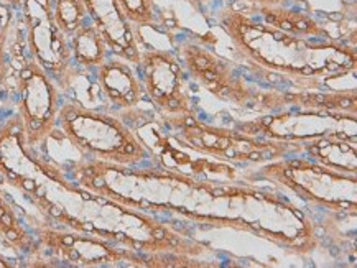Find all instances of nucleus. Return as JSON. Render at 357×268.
Wrapping results in <instances>:
<instances>
[{
    "mask_svg": "<svg viewBox=\"0 0 357 268\" xmlns=\"http://www.w3.org/2000/svg\"><path fill=\"white\" fill-rule=\"evenodd\" d=\"M247 10L257 12L264 18V24L273 29L285 31V33L301 36V38L329 40L331 33L324 25L319 24L314 17L301 10H293L287 6H264Z\"/></svg>",
    "mask_w": 357,
    "mask_h": 268,
    "instance_id": "11",
    "label": "nucleus"
},
{
    "mask_svg": "<svg viewBox=\"0 0 357 268\" xmlns=\"http://www.w3.org/2000/svg\"><path fill=\"white\" fill-rule=\"evenodd\" d=\"M84 3L88 7L89 18L106 36L109 49L132 65H139L140 45L135 38L134 29L117 8L116 0H84Z\"/></svg>",
    "mask_w": 357,
    "mask_h": 268,
    "instance_id": "10",
    "label": "nucleus"
},
{
    "mask_svg": "<svg viewBox=\"0 0 357 268\" xmlns=\"http://www.w3.org/2000/svg\"><path fill=\"white\" fill-rule=\"evenodd\" d=\"M219 26L226 31L241 54L252 66L311 81L356 70V49L336 40L301 38L259 24L244 10L229 3L218 15Z\"/></svg>",
    "mask_w": 357,
    "mask_h": 268,
    "instance_id": "1",
    "label": "nucleus"
},
{
    "mask_svg": "<svg viewBox=\"0 0 357 268\" xmlns=\"http://www.w3.org/2000/svg\"><path fill=\"white\" fill-rule=\"evenodd\" d=\"M71 58L76 68L96 70L109 58V45L102 30L91 20V24L79 26L75 33L68 36Z\"/></svg>",
    "mask_w": 357,
    "mask_h": 268,
    "instance_id": "12",
    "label": "nucleus"
},
{
    "mask_svg": "<svg viewBox=\"0 0 357 268\" xmlns=\"http://www.w3.org/2000/svg\"><path fill=\"white\" fill-rule=\"evenodd\" d=\"M306 150L313 158H317L324 166L333 168L342 173L356 175V145L349 140L341 139H314L306 142Z\"/></svg>",
    "mask_w": 357,
    "mask_h": 268,
    "instance_id": "13",
    "label": "nucleus"
},
{
    "mask_svg": "<svg viewBox=\"0 0 357 268\" xmlns=\"http://www.w3.org/2000/svg\"><path fill=\"white\" fill-rule=\"evenodd\" d=\"M96 81L107 102L122 112L137 109L145 99L144 84L135 68L116 54L96 68Z\"/></svg>",
    "mask_w": 357,
    "mask_h": 268,
    "instance_id": "9",
    "label": "nucleus"
},
{
    "mask_svg": "<svg viewBox=\"0 0 357 268\" xmlns=\"http://www.w3.org/2000/svg\"><path fill=\"white\" fill-rule=\"evenodd\" d=\"M140 81L145 95L163 120L198 117L186 86L185 66L176 53L168 49H140Z\"/></svg>",
    "mask_w": 357,
    "mask_h": 268,
    "instance_id": "7",
    "label": "nucleus"
},
{
    "mask_svg": "<svg viewBox=\"0 0 357 268\" xmlns=\"http://www.w3.org/2000/svg\"><path fill=\"white\" fill-rule=\"evenodd\" d=\"M236 2H244L247 8H255L264 6H288L291 0H236Z\"/></svg>",
    "mask_w": 357,
    "mask_h": 268,
    "instance_id": "17",
    "label": "nucleus"
},
{
    "mask_svg": "<svg viewBox=\"0 0 357 268\" xmlns=\"http://www.w3.org/2000/svg\"><path fill=\"white\" fill-rule=\"evenodd\" d=\"M10 267H13L12 263H8V260L6 257L2 255V253H0V268H10Z\"/></svg>",
    "mask_w": 357,
    "mask_h": 268,
    "instance_id": "20",
    "label": "nucleus"
},
{
    "mask_svg": "<svg viewBox=\"0 0 357 268\" xmlns=\"http://www.w3.org/2000/svg\"><path fill=\"white\" fill-rule=\"evenodd\" d=\"M53 17L58 29L71 36L89 18L84 0H53Z\"/></svg>",
    "mask_w": 357,
    "mask_h": 268,
    "instance_id": "15",
    "label": "nucleus"
},
{
    "mask_svg": "<svg viewBox=\"0 0 357 268\" xmlns=\"http://www.w3.org/2000/svg\"><path fill=\"white\" fill-rule=\"evenodd\" d=\"M56 127L81 155L91 160L135 166L152 157L126 120L81 102L61 104Z\"/></svg>",
    "mask_w": 357,
    "mask_h": 268,
    "instance_id": "2",
    "label": "nucleus"
},
{
    "mask_svg": "<svg viewBox=\"0 0 357 268\" xmlns=\"http://www.w3.org/2000/svg\"><path fill=\"white\" fill-rule=\"evenodd\" d=\"M116 6L130 26H153L157 22L153 0H116Z\"/></svg>",
    "mask_w": 357,
    "mask_h": 268,
    "instance_id": "16",
    "label": "nucleus"
},
{
    "mask_svg": "<svg viewBox=\"0 0 357 268\" xmlns=\"http://www.w3.org/2000/svg\"><path fill=\"white\" fill-rule=\"evenodd\" d=\"M188 2H190L191 6H193V7L196 8V10H203V7H204L208 2H211V0H188Z\"/></svg>",
    "mask_w": 357,
    "mask_h": 268,
    "instance_id": "18",
    "label": "nucleus"
},
{
    "mask_svg": "<svg viewBox=\"0 0 357 268\" xmlns=\"http://www.w3.org/2000/svg\"><path fill=\"white\" fill-rule=\"evenodd\" d=\"M0 235L18 251H36L33 239L18 219L15 209L0 194Z\"/></svg>",
    "mask_w": 357,
    "mask_h": 268,
    "instance_id": "14",
    "label": "nucleus"
},
{
    "mask_svg": "<svg viewBox=\"0 0 357 268\" xmlns=\"http://www.w3.org/2000/svg\"><path fill=\"white\" fill-rule=\"evenodd\" d=\"M176 54L183 66L196 83L222 101L249 109L290 107L296 104V93L285 90H255L247 84V79L226 58L219 56L208 47L195 42H185L176 47Z\"/></svg>",
    "mask_w": 357,
    "mask_h": 268,
    "instance_id": "3",
    "label": "nucleus"
},
{
    "mask_svg": "<svg viewBox=\"0 0 357 268\" xmlns=\"http://www.w3.org/2000/svg\"><path fill=\"white\" fill-rule=\"evenodd\" d=\"M17 107L25 145L35 150L48 140L56 130L59 102V88L47 71L30 56L18 70L15 79Z\"/></svg>",
    "mask_w": 357,
    "mask_h": 268,
    "instance_id": "6",
    "label": "nucleus"
},
{
    "mask_svg": "<svg viewBox=\"0 0 357 268\" xmlns=\"http://www.w3.org/2000/svg\"><path fill=\"white\" fill-rule=\"evenodd\" d=\"M22 22L29 53L48 72L59 89L68 90L75 79L70 43L53 17V0H22Z\"/></svg>",
    "mask_w": 357,
    "mask_h": 268,
    "instance_id": "5",
    "label": "nucleus"
},
{
    "mask_svg": "<svg viewBox=\"0 0 357 268\" xmlns=\"http://www.w3.org/2000/svg\"><path fill=\"white\" fill-rule=\"evenodd\" d=\"M165 124L170 127V130L176 132L178 142L201 155L222 163L278 160L285 155L290 143L275 139L260 140L257 135H249L239 129L227 130L204 125L198 117L165 120Z\"/></svg>",
    "mask_w": 357,
    "mask_h": 268,
    "instance_id": "4",
    "label": "nucleus"
},
{
    "mask_svg": "<svg viewBox=\"0 0 357 268\" xmlns=\"http://www.w3.org/2000/svg\"><path fill=\"white\" fill-rule=\"evenodd\" d=\"M40 249L71 267L117 265L121 262H142L130 249H119L111 240L81 230H59L43 227L36 232Z\"/></svg>",
    "mask_w": 357,
    "mask_h": 268,
    "instance_id": "8",
    "label": "nucleus"
},
{
    "mask_svg": "<svg viewBox=\"0 0 357 268\" xmlns=\"http://www.w3.org/2000/svg\"><path fill=\"white\" fill-rule=\"evenodd\" d=\"M0 3H6V6H10L12 8H15V10H18V8H20L22 0H0Z\"/></svg>",
    "mask_w": 357,
    "mask_h": 268,
    "instance_id": "19",
    "label": "nucleus"
}]
</instances>
